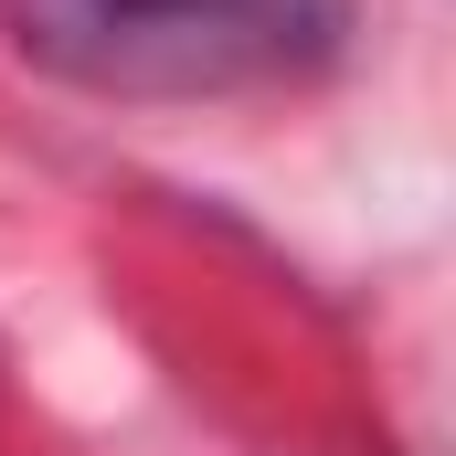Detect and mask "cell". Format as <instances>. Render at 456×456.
Here are the masks:
<instances>
[{
  "label": "cell",
  "mask_w": 456,
  "mask_h": 456,
  "mask_svg": "<svg viewBox=\"0 0 456 456\" xmlns=\"http://www.w3.org/2000/svg\"><path fill=\"white\" fill-rule=\"evenodd\" d=\"M43 75L117 107H202L255 86H308L340 64L350 0H11Z\"/></svg>",
  "instance_id": "6da1fadb"
}]
</instances>
